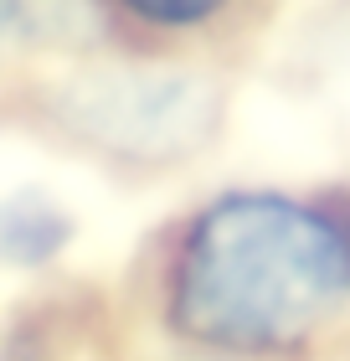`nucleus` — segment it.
Listing matches in <instances>:
<instances>
[{"mask_svg":"<svg viewBox=\"0 0 350 361\" xmlns=\"http://www.w3.org/2000/svg\"><path fill=\"white\" fill-rule=\"evenodd\" d=\"M345 238H350V233H345Z\"/></svg>","mask_w":350,"mask_h":361,"instance_id":"obj_4","label":"nucleus"},{"mask_svg":"<svg viewBox=\"0 0 350 361\" xmlns=\"http://www.w3.org/2000/svg\"><path fill=\"white\" fill-rule=\"evenodd\" d=\"M124 6L135 16H149V21H165V26H191V21H206L222 0H124Z\"/></svg>","mask_w":350,"mask_h":361,"instance_id":"obj_3","label":"nucleus"},{"mask_svg":"<svg viewBox=\"0 0 350 361\" xmlns=\"http://www.w3.org/2000/svg\"><path fill=\"white\" fill-rule=\"evenodd\" d=\"M345 294V227L283 196H227L180 248L175 320L211 346L268 351L304 341Z\"/></svg>","mask_w":350,"mask_h":361,"instance_id":"obj_1","label":"nucleus"},{"mask_svg":"<svg viewBox=\"0 0 350 361\" xmlns=\"http://www.w3.org/2000/svg\"><path fill=\"white\" fill-rule=\"evenodd\" d=\"M196 83H165V78H119V83H88L82 93V129L88 135H108L119 129L113 145L135 150L139 135H170V129H186L196 135V114H191V93Z\"/></svg>","mask_w":350,"mask_h":361,"instance_id":"obj_2","label":"nucleus"}]
</instances>
